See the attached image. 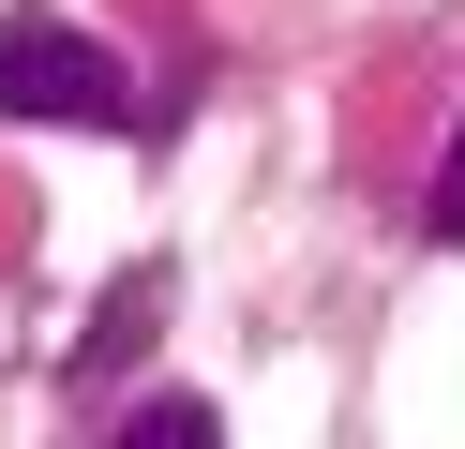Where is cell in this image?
<instances>
[{"mask_svg":"<svg viewBox=\"0 0 465 449\" xmlns=\"http://www.w3.org/2000/svg\"><path fill=\"white\" fill-rule=\"evenodd\" d=\"M0 120H75V135H151V90H135V60H105L91 30L61 15H0Z\"/></svg>","mask_w":465,"mask_h":449,"instance_id":"cell-1","label":"cell"},{"mask_svg":"<svg viewBox=\"0 0 465 449\" xmlns=\"http://www.w3.org/2000/svg\"><path fill=\"white\" fill-rule=\"evenodd\" d=\"M165 299H181V269H165V255H135L121 285L91 299V329H75V359H61V389H121V359H135V345H151V329H165Z\"/></svg>","mask_w":465,"mask_h":449,"instance_id":"cell-2","label":"cell"},{"mask_svg":"<svg viewBox=\"0 0 465 449\" xmlns=\"http://www.w3.org/2000/svg\"><path fill=\"white\" fill-rule=\"evenodd\" d=\"M105 449H225V419L195 405V389H151V405H135V419H121Z\"/></svg>","mask_w":465,"mask_h":449,"instance_id":"cell-3","label":"cell"},{"mask_svg":"<svg viewBox=\"0 0 465 449\" xmlns=\"http://www.w3.org/2000/svg\"><path fill=\"white\" fill-rule=\"evenodd\" d=\"M420 239L465 255V120H450V165H435V195H420Z\"/></svg>","mask_w":465,"mask_h":449,"instance_id":"cell-4","label":"cell"}]
</instances>
